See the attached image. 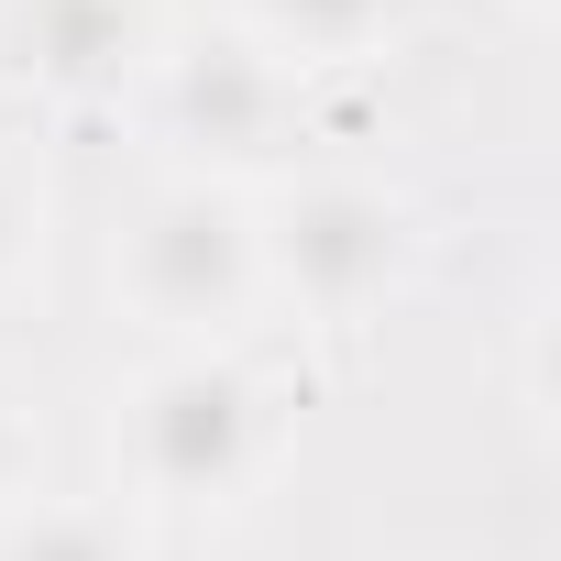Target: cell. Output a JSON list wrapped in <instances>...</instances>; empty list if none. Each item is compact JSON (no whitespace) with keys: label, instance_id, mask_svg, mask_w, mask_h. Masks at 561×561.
<instances>
[{"label":"cell","instance_id":"1","mask_svg":"<svg viewBox=\"0 0 561 561\" xmlns=\"http://www.w3.org/2000/svg\"><path fill=\"white\" fill-rule=\"evenodd\" d=\"M111 506L133 517H242L287 462V397L242 353H154L111 386Z\"/></svg>","mask_w":561,"mask_h":561},{"label":"cell","instance_id":"2","mask_svg":"<svg viewBox=\"0 0 561 561\" xmlns=\"http://www.w3.org/2000/svg\"><path fill=\"white\" fill-rule=\"evenodd\" d=\"M111 298L154 331V353H231L264 320V231L242 176H154L111 231Z\"/></svg>","mask_w":561,"mask_h":561},{"label":"cell","instance_id":"6","mask_svg":"<svg viewBox=\"0 0 561 561\" xmlns=\"http://www.w3.org/2000/svg\"><path fill=\"white\" fill-rule=\"evenodd\" d=\"M231 23L287 67V78H309V67H364L397 34V0H242Z\"/></svg>","mask_w":561,"mask_h":561},{"label":"cell","instance_id":"8","mask_svg":"<svg viewBox=\"0 0 561 561\" xmlns=\"http://www.w3.org/2000/svg\"><path fill=\"white\" fill-rule=\"evenodd\" d=\"M45 231H56V187L23 144H0V309L45 275Z\"/></svg>","mask_w":561,"mask_h":561},{"label":"cell","instance_id":"4","mask_svg":"<svg viewBox=\"0 0 561 561\" xmlns=\"http://www.w3.org/2000/svg\"><path fill=\"white\" fill-rule=\"evenodd\" d=\"M144 100H154V122L198 154V176H242V165H264L275 144L298 133V78L275 67L242 23H209V34H165V56H154V78H144ZM253 187V176H242Z\"/></svg>","mask_w":561,"mask_h":561},{"label":"cell","instance_id":"9","mask_svg":"<svg viewBox=\"0 0 561 561\" xmlns=\"http://www.w3.org/2000/svg\"><path fill=\"white\" fill-rule=\"evenodd\" d=\"M34 451H45V430H34V397L0 375V506H23L34 495Z\"/></svg>","mask_w":561,"mask_h":561},{"label":"cell","instance_id":"5","mask_svg":"<svg viewBox=\"0 0 561 561\" xmlns=\"http://www.w3.org/2000/svg\"><path fill=\"white\" fill-rule=\"evenodd\" d=\"M165 34H176L165 0H0V78L56 111H111L144 100Z\"/></svg>","mask_w":561,"mask_h":561},{"label":"cell","instance_id":"3","mask_svg":"<svg viewBox=\"0 0 561 561\" xmlns=\"http://www.w3.org/2000/svg\"><path fill=\"white\" fill-rule=\"evenodd\" d=\"M253 231H264V309H298L320 331L375 320L419 264V209L353 165L253 187Z\"/></svg>","mask_w":561,"mask_h":561},{"label":"cell","instance_id":"7","mask_svg":"<svg viewBox=\"0 0 561 561\" xmlns=\"http://www.w3.org/2000/svg\"><path fill=\"white\" fill-rule=\"evenodd\" d=\"M0 561H144V528L111 495H23L0 506Z\"/></svg>","mask_w":561,"mask_h":561}]
</instances>
